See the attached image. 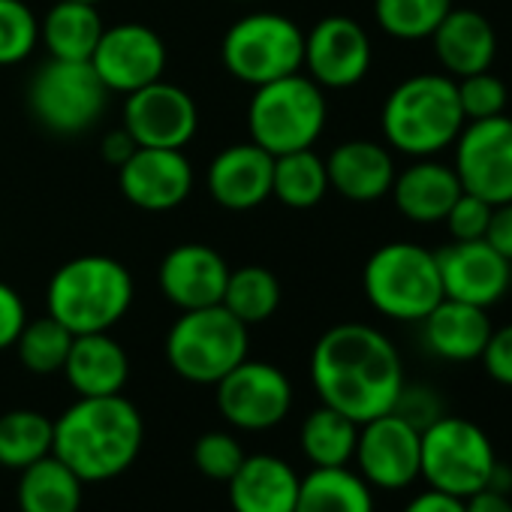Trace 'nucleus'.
Returning a JSON list of instances; mask_svg holds the SVG:
<instances>
[{
	"label": "nucleus",
	"mask_w": 512,
	"mask_h": 512,
	"mask_svg": "<svg viewBox=\"0 0 512 512\" xmlns=\"http://www.w3.org/2000/svg\"><path fill=\"white\" fill-rule=\"evenodd\" d=\"M220 305L250 329L256 323H266L275 317V311L281 305V284L263 266H244L235 272L229 269Z\"/></svg>",
	"instance_id": "33"
},
{
	"label": "nucleus",
	"mask_w": 512,
	"mask_h": 512,
	"mask_svg": "<svg viewBox=\"0 0 512 512\" xmlns=\"http://www.w3.org/2000/svg\"><path fill=\"white\" fill-rule=\"evenodd\" d=\"M145 440V422L124 395L79 398L55 419L52 452L82 479L109 482L133 467Z\"/></svg>",
	"instance_id": "2"
},
{
	"label": "nucleus",
	"mask_w": 512,
	"mask_h": 512,
	"mask_svg": "<svg viewBox=\"0 0 512 512\" xmlns=\"http://www.w3.org/2000/svg\"><path fill=\"white\" fill-rule=\"evenodd\" d=\"M91 67L97 70L100 82L109 91L133 94L157 79H163L166 70V46L157 31L148 25H115L106 28L94 55Z\"/></svg>",
	"instance_id": "17"
},
{
	"label": "nucleus",
	"mask_w": 512,
	"mask_h": 512,
	"mask_svg": "<svg viewBox=\"0 0 512 512\" xmlns=\"http://www.w3.org/2000/svg\"><path fill=\"white\" fill-rule=\"evenodd\" d=\"M85 482L52 452L22 470L16 503L19 512H79Z\"/></svg>",
	"instance_id": "27"
},
{
	"label": "nucleus",
	"mask_w": 512,
	"mask_h": 512,
	"mask_svg": "<svg viewBox=\"0 0 512 512\" xmlns=\"http://www.w3.org/2000/svg\"><path fill=\"white\" fill-rule=\"evenodd\" d=\"M229 266L208 244H178L172 247L157 272L160 293L181 311H196L223 302Z\"/></svg>",
	"instance_id": "19"
},
{
	"label": "nucleus",
	"mask_w": 512,
	"mask_h": 512,
	"mask_svg": "<svg viewBox=\"0 0 512 512\" xmlns=\"http://www.w3.org/2000/svg\"><path fill=\"white\" fill-rule=\"evenodd\" d=\"M392 413H398L416 431H425L431 422H437L443 416V401H440V395L431 386H407L404 383Z\"/></svg>",
	"instance_id": "40"
},
{
	"label": "nucleus",
	"mask_w": 512,
	"mask_h": 512,
	"mask_svg": "<svg viewBox=\"0 0 512 512\" xmlns=\"http://www.w3.org/2000/svg\"><path fill=\"white\" fill-rule=\"evenodd\" d=\"M244 458H247L244 446L229 431H205L193 443V464L211 482H229Z\"/></svg>",
	"instance_id": "37"
},
{
	"label": "nucleus",
	"mask_w": 512,
	"mask_h": 512,
	"mask_svg": "<svg viewBox=\"0 0 512 512\" xmlns=\"http://www.w3.org/2000/svg\"><path fill=\"white\" fill-rule=\"evenodd\" d=\"M217 389L220 416L238 431H269L290 416L293 407V383L290 377L269 362H238Z\"/></svg>",
	"instance_id": "11"
},
{
	"label": "nucleus",
	"mask_w": 512,
	"mask_h": 512,
	"mask_svg": "<svg viewBox=\"0 0 512 512\" xmlns=\"http://www.w3.org/2000/svg\"><path fill=\"white\" fill-rule=\"evenodd\" d=\"M199 127L193 97L163 79L127 94L124 130L139 148H184Z\"/></svg>",
	"instance_id": "14"
},
{
	"label": "nucleus",
	"mask_w": 512,
	"mask_h": 512,
	"mask_svg": "<svg viewBox=\"0 0 512 512\" xmlns=\"http://www.w3.org/2000/svg\"><path fill=\"white\" fill-rule=\"evenodd\" d=\"M464 512H512V497L494 488H479L464 497Z\"/></svg>",
	"instance_id": "45"
},
{
	"label": "nucleus",
	"mask_w": 512,
	"mask_h": 512,
	"mask_svg": "<svg viewBox=\"0 0 512 512\" xmlns=\"http://www.w3.org/2000/svg\"><path fill=\"white\" fill-rule=\"evenodd\" d=\"M422 431L404 422L398 413H383L359 425L356 437V473L383 491H401L419 479Z\"/></svg>",
	"instance_id": "13"
},
{
	"label": "nucleus",
	"mask_w": 512,
	"mask_h": 512,
	"mask_svg": "<svg viewBox=\"0 0 512 512\" xmlns=\"http://www.w3.org/2000/svg\"><path fill=\"white\" fill-rule=\"evenodd\" d=\"M61 374L79 398L121 395L130 380V356L109 332L76 335Z\"/></svg>",
	"instance_id": "24"
},
{
	"label": "nucleus",
	"mask_w": 512,
	"mask_h": 512,
	"mask_svg": "<svg viewBox=\"0 0 512 512\" xmlns=\"http://www.w3.org/2000/svg\"><path fill=\"white\" fill-rule=\"evenodd\" d=\"M431 43H434V55H437L440 67L452 79L485 73V70H491V64L497 58L494 25L476 10L452 7L446 13V19L437 25V31L431 34Z\"/></svg>",
	"instance_id": "21"
},
{
	"label": "nucleus",
	"mask_w": 512,
	"mask_h": 512,
	"mask_svg": "<svg viewBox=\"0 0 512 512\" xmlns=\"http://www.w3.org/2000/svg\"><path fill=\"white\" fill-rule=\"evenodd\" d=\"M479 362H482L485 374L494 383L512 389V323H506L500 329H491Z\"/></svg>",
	"instance_id": "41"
},
{
	"label": "nucleus",
	"mask_w": 512,
	"mask_h": 512,
	"mask_svg": "<svg viewBox=\"0 0 512 512\" xmlns=\"http://www.w3.org/2000/svg\"><path fill=\"white\" fill-rule=\"evenodd\" d=\"M247 326L223 305L181 311L166 335V362L172 371L196 386L220 383L238 362L247 359Z\"/></svg>",
	"instance_id": "7"
},
{
	"label": "nucleus",
	"mask_w": 512,
	"mask_h": 512,
	"mask_svg": "<svg viewBox=\"0 0 512 512\" xmlns=\"http://www.w3.org/2000/svg\"><path fill=\"white\" fill-rule=\"evenodd\" d=\"M326 190H329L326 160L317 157L314 148L275 157L272 196L287 208H314L317 202H323Z\"/></svg>",
	"instance_id": "31"
},
{
	"label": "nucleus",
	"mask_w": 512,
	"mask_h": 512,
	"mask_svg": "<svg viewBox=\"0 0 512 512\" xmlns=\"http://www.w3.org/2000/svg\"><path fill=\"white\" fill-rule=\"evenodd\" d=\"M106 97L109 88L100 82L91 61L52 58L37 70L28 88V106L34 118L58 136L91 130L106 109Z\"/></svg>",
	"instance_id": "10"
},
{
	"label": "nucleus",
	"mask_w": 512,
	"mask_h": 512,
	"mask_svg": "<svg viewBox=\"0 0 512 512\" xmlns=\"http://www.w3.org/2000/svg\"><path fill=\"white\" fill-rule=\"evenodd\" d=\"M485 241L512 263V202L494 205L491 211V223L485 232Z\"/></svg>",
	"instance_id": "43"
},
{
	"label": "nucleus",
	"mask_w": 512,
	"mask_h": 512,
	"mask_svg": "<svg viewBox=\"0 0 512 512\" xmlns=\"http://www.w3.org/2000/svg\"><path fill=\"white\" fill-rule=\"evenodd\" d=\"M452 148V169L467 193L491 205L512 202V118L506 112L467 121Z\"/></svg>",
	"instance_id": "12"
},
{
	"label": "nucleus",
	"mask_w": 512,
	"mask_h": 512,
	"mask_svg": "<svg viewBox=\"0 0 512 512\" xmlns=\"http://www.w3.org/2000/svg\"><path fill=\"white\" fill-rule=\"evenodd\" d=\"M494 464L497 452L491 437L464 416L443 413L422 431L419 476L428 482V488L464 500L488 485Z\"/></svg>",
	"instance_id": "8"
},
{
	"label": "nucleus",
	"mask_w": 512,
	"mask_h": 512,
	"mask_svg": "<svg viewBox=\"0 0 512 512\" xmlns=\"http://www.w3.org/2000/svg\"><path fill=\"white\" fill-rule=\"evenodd\" d=\"M82 4H100V0H82Z\"/></svg>",
	"instance_id": "48"
},
{
	"label": "nucleus",
	"mask_w": 512,
	"mask_h": 512,
	"mask_svg": "<svg viewBox=\"0 0 512 512\" xmlns=\"http://www.w3.org/2000/svg\"><path fill=\"white\" fill-rule=\"evenodd\" d=\"M371 37L347 16L320 19L311 34H305V64L320 88H353L371 70Z\"/></svg>",
	"instance_id": "16"
},
{
	"label": "nucleus",
	"mask_w": 512,
	"mask_h": 512,
	"mask_svg": "<svg viewBox=\"0 0 512 512\" xmlns=\"http://www.w3.org/2000/svg\"><path fill=\"white\" fill-rule=\"evenodd\" d=\"M434 253L446 299H458L488 311L512 287V263L506 256H500L485 238L452 241Z\"/></svg>",
	"instance_id": "15"
},
{
	"label": "nucleus",
	"mask_w": 512,
	"mask_h": 512,
	"mask_svg": "<svg viewBox=\"0 0 512 512\" xmlns=\"http://www.w3.org/2000/svg\"><path fill=\"white\" fill-rule=\"evenodd\" d=\"M293 512H374V494L350 467H314L302 476Z\"/></svg>",
	"instance_id": "29"
},
{
	"label": "nucleus",
	"mask_w": 512,
	"mask_h": 512,
	"mask_svg": "<svg viewBox=\"0 0 512 512\" xmlns=\"http://www.w3.org/2000/svg\"><path fill=\"white\" fill-rule=\"evenodd\" d=\"M226 485L232 512H293L302 476L278 455H247Z\"/></svg>",
	"instance_id": "22"
},
{
	"label": "nucleus",
	"mask_w": 512,
	"mask_h": 512,
	"mask_svg": "<svg viewBox=\"0 0 512 512\" xmlns=\"http://www.w3.org/2000/svg\"><path fill=\"white\" fill-rule=\"evenodd\" d=\"M455 85H458L464 121H482V118H494V115L506 112L509 91H506L503 79H497L491 70L455 79Z\"/></svg>",
	"instance_id": "38"
},
{
	"label": "nucleus",
	"mask_w": 512,
	"mask_h": 512,
	"mask_svg": "<svg viewBox=\"0 0 512 512\" xmlns=\"http://www.w3.org/2000/svg\"><path fill=\"white\" fill-rule=\"evenodd\" d=\"M46 305L73 335L109 332L133 305V278L112 256H76L52 275Z\"/></svg>",
	"instance_id": "4"
},
{
	"label": "nucleus",
	"mask_w": 512,
	"mask_h": 512,
	"mask_svg": "<svg viewBox=\"0 0 512 512\" xmlns=\"http://www.w3.org/2000/svg\"><path fill=\"white\" fill-rule=\"evenodd\" d=\"M73 332L58 323L52 314L40 317V320H31L25 323L19 341H16V353H19V362L31 371V374H58L64 371V362L70 356V347H73Z\"/></svg>",
	"instance_id": "35"
},
{
	"label": "nucleus",
	"mask_w": 512,
	"mask_h": 512,
	"mask_svg": "<svg viewBox=\"0 0 512 512\" xmlns=\"http://www.w3.org/2000/svg\"><path fill=\"white\" fill-rule=\"evenodd\" d=\"M491 211H494L491 202H485L482 196H473V193L464 190L452 202L443 223H446L452 241H476V238H485L488 223H491Z\"/></svg>",
	"instance_id": "39"
},
{
	"label": "nucleus",
	"mask_w": 512,
	"mask_h": 512,
	"mask_svg": "<svg viewBox=\"0 0 512 512\" xmlns=\"http://www.w3.org/2000/svg\"><path fill=\"white\" fill-rule=\"evenodd\" d=\"M491 329L485 308L443 296L422 320V341L443 362H473L482 356Z\"/></svg>",
	"instance_id": "26"
},
{
	"label": "nucleus",
	"mask_w": 512,
	"mask_h": 512,
	"mask_svg": "<svg viewBox=\"0 0 512 512\" xmlns=\"http://www.w3.org/2000/svg\"><path fill=\"white\" fill-rule=\"evenodd\" d=\"M464 193L458 175L452 166L434 160V157H419L407 169L395 172L389 196L395 199V208L413 220V223H440L452 202Z\"/></svg>",
	"instance_id": "25"
},
{
	"label": "nucleus",
	"mask_w": 512,
	"mask_h": 512,
	"mask_svg": "<svg viewBox=\"0 0 512 512\" xmlns=\"http://www.w3.org/2000/svg\"><path fill=\"white\" fill-rule=\"evenodd\" d=\"M326 118L329 109L323 88L311 76L293 73L256 88L247 109L250 142L266 148L272 157L314 148L323 136Z\"/></svg>",
	"instance_id": "6"
},
{
	"label": "nucleus",
	"mask_w": 512,
	"mask_h": 512,
	"mask_svg": "<svg viewBox=\"0 0 512 512\" xmlns=\"http://www.w3.org/2000/svg\"><path fill=\"white\" fill-rule=\"evenodd\" d=\"M359 422L344 416L335 407L320 404L308 413L299 431V446L311 467H350L356 452Z\"/></svg>",
	"instance_id": "30"
},
{
	"label": "nucleus",
	"mask_w": 512,
	"mask_h": 512,
	"mask_svg": "<svg viewBox=\"0 0 512 512\" xmlns=\"http://www.w3.org/2000/svg\"><path fill=\"white\" fill-rule=\"evenodd\" d=\"M106 25L100 19L97 4L82 0H61L49 10L40 25V40L49 46L52 58L61 61H91Z\"/></svg>",
	"instance_id": "28"
},
{
	"label": "nucleus",
	"mask_w": 512,
	"mask_h": 512,
	"mask_svg": "<svg viewBox=\"0 0 512 512\" xmlns=\"http://www.w3.org/2000/svg\"><path fill=\"white\" fill-rule=\"evenodd\" d=\"M311 383L326 407L362 425L395 407L404 386L401 353L380 329L341 323L314 344Z\"/></svg>",
	"instance_id": "1"
},
{
	"label": "nucleus",
	"mask_w": 512,
	"mask_h": 512,
	"mask_svg": "<svg viewBox=\"0 0 512 512\" xmlns=\"http://www.w3.org/2000/svg\"><path fill=\"white\" fill-rule=\"evenodd\" d=\"M326 172L329 187H335L344 199L377 202L389 196L398 169L386 145L371 139H350L329 154Z\"/></svg>",
	"instance_id": "23"
},
{
	"label": "nucleus",
	"mask_w": 512,
	"mask_h": 512,
	"mask_svg": "<svg viewBox=\"0 0 512 512\" xmlns=\"http://www.w3.org/2000/svg\"><path fill=\"white\" fill-rule=\"evenodd\" d=\"M118 187L142 211H169L190 196L193 166L181 148H136L118 166Z\"/></svg>",
	"instance_id": "18"
},
{
	"label": "nucleus",
	"mask_w": 512,
	"mask_h": 512,
	"mask_svg": "<svg viewBox=\"0 0 512 512\" xmlns=\"http://www.w3.org/2000/svg\"><path fill=\"white\" fill-rule=\"evenodd\" d=\"M404 512H464V500L461 497H452L446 491H437V488H428L422 494H416Z\"/></svg>",
	"instance_id": "44"
},
{
	"label": "nucleus",
	"mask_w": 512,
	"mask_h": 512,
	"mask_svg": "<svg viewBox=\"0 0 512 512\" xmlns=\"http://www.w3.org/2000/svg\"><path fill=\"white\" fill-rule=\"evenodd\" d=\"M136 148H139V145L133 142V136H130L127 130H115V133H109L106 142H103V157H106L112 166H121Z\"/></svg>",
	"instance_id": "46"
},
{
	"label": "nucleus",
	"mask_w": 512,
	"mask_h": 512,
	"mask_svg": "<svg viewBox=\"0 0 512 512\" xmlns=\"http://www.w3.org/2000/svg\"><path fill=\"white\" fill-rule=\"evenodd\" d=\"M25 323H28V311L22 296L10 284L0 281V350L16 347Z\"/></svg>",
	"instance_id": "42"
},
{
	"label": "nucleus",
	"mask_w": 512,
	"mask_h": 512,
	"mask_svg": "<svg viewBox=\"0 0 512 512\" xmlns=\"http://www.w3.org/2000/svg\"><path fill=\"white\" fill-rule=\"evenodd\" d=\"M220 58L238 82L260 88L302 70L305 34L281 13H250L226 31Z\"/></svg>",
	"instance_id": "9"
},
{
	"label": "nucleus",
	"mask_w": 512,
	"mask_h": 512,
	"mask_svg": "<svg viewBox=\"0 0 512 512\" xmlns=\"http://www.w3.org/2000/svg\"><path fill=\"white\" fill-rule=\"evenodd\" d=\"M386 145L407 157H437L446 151L464 121L458 85L446 73H416L398 82L380 112Z\"/></svg>",
	"instance_id": "3"
},
{
	"label": "nucleus",
	"mask_w": 512,
	"mask_h": 512,
	"mask_svg": "<svg viewBox=\"0 0 512 512\" xmlns=\"http://www.w3.org/2000/svg\"><path fill=\"white\" fill-rule=\"evenodd\" d=\"M55 422L40 410H10L0 416V464L25 470L52 455Z\"/></svg>",
	"instance_id": "32"
},
{
	"label": "nucleus",
	"mask_w": 512,
	"mask_h": 512,
	"mask_svg": "<svg viewBox=\"0 0 512 512\" xmlns=\"http://www.w3.org/2000/svg\"><path fill=\"white\" fill-rule=\"evenodd\" d=\"M40 43V22L25 0H0V67L22 64Z\"/></svg>",
	"instance_id": "36"
},
{
	"label": "nucleus",
	"mask_w": 512,
	"mask_h": 512,
	"mask_svg": "<svg viewBox=\"0 0 512 512\" xmlns=\"http://www.w3.org/2000/svg\"><path fill=\"white\" fill-rule=\"evenodd\" d=\"M362 287L377 314L398 323H422L443 299L437 253L413 241H389L368 256Z\"/></svg>",
	"instance_id": "5"
},
{
	"label": "nucleus",
	"mask_w": 512,
	"mask_h": 512,
	"mask_svg": "<svg viewBox=\"0 0 512 512\" xmlns=\"http://www.w3.org/2000/svg\"><path fill=\"white\" fill-rule=\"evenodd\" d=\"M485 488H494V491H500V494H512V467H509L506 461L497 458V464H494V470H491Z\"/></svg>",
	"instance_id": "47"
},
{
	"label": "nucleus",
	"mask_w": 512,
	"mask_h": 512,
	"mask_svg": "<svg viewBox=\"0 0 512 512\" xmlns=\"http://www.w3.org/2000/svg\"><path fill=\"white\" fill-rule=\"evenodd\" d=\"M275 157L256 142L223 148L208 166V193L229 211H250L272 196Z\"/></svg>",
	"instance_id": "20"
},
{
	"label": "nucleus",
	"mask_w": 512,
	"mask_h": 512,
	"mask_svg": "<svg viewBox=\"0 0 512 512\" xmlns=\"http://www.w3.org/2000/svg\"><path fill=\"white\" fill-rule=\"evenodd\" d=\"M452 7V0H374V19L383 34L404 43H419L431 40Z\"/></svg>",
	"instance_id": "34"
}]
</instances>
